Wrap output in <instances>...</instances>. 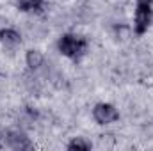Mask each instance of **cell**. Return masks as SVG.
<instances>
[{
  "label": "cell",
  "instance_id": "obj_1",
  "mask_svg": "<svg viewBox=\"0 0 153 151\" xmlns=\"http://www.w3.org/2000/svg\"><path fill=\"white\" fill-rule=\"evenodd\" d=\"M59 50L62 55L73 59V61H78L85 50H87V41L82 36H73V34H64L62 38L59 39Z\"/></svg>",
  "mask_w": 153,
  "mask_h": 151
},
{
  "label": "cell",
  "instance_id": "obj_2",
  "mask_svg": "<svg viewBox=\"0 0 153 151\" xmlns=\"http://www.w3.org/2000/svg\"><path fill=\"white\" fill-rule=\"evenodd\" d=\"M152 4H137L135 9V32L137 34H144L152 23Z\"/></svg>",
  "mask_w": 153,
  "mask_h": 151
},
{
  "label": "cell",
  "instance_id": "obj_3",
  "mask_svg": "<svg viewBox=\"0 0 153 151\" xmlns=\"http://www.w3.org/2000/svg\"><path fill=\"white\" fill-rule=\"evenodd\" d=\"M93 115L100 124H109V123H114L119 119V112L111 103H98L93 110Z\"/></svg>",
  "mask_w": 153,
  "mask_h": 151
},
{
  "label": "cell",
  "instance_id": "obj_4",
  "mask_svg": "<svg viewBox=\"0 0 153 151\" xmlns=\"http://www.w3.org/2000/svg\"><path fill=\"white\" fill-rule=\"evenodd\" d=\"M7 142H9V146L14 148V150H27V148H30L29 139H27L23 133H20V132H11L9 137H7Z\"/></svg>",
  "mask_w": 153,
  "mask_h": 151
},
{
  "label": "cell",
  "instance_id": "obj_5",
  "mask_svg": "<svg viewBox=\"0 0 153 151\" xmlns=\"http://www.w3.org/2000/svg\"><path fill=\"white\" fill-rule=\"evenodd\" d=\"M0 39H2V43L5 46H16V44H20L22 36L16 30H13V29H5V30L0 32Z\"/></svg>",
  "mask_w": 153,
  "mask_h": 151
},
{
  "label": "cell",
  "instance_id": "obj_6",
  "mask_svg": "<svg viewBox=\"0 0 153 151\" xmlns=\"http://www.w3.org/2000/svg\"><path fill=\"white\" fill-rule=\"evenodd\" d=\"M18 9L25 13H41L43 11V0H20Z\"/></svg>",
  "mask_w": 153,
  "mask_h": 151
},
{
  "label": "cell",
  "instance_id": "obj_7",
  "mask_svg": "<svg viewBox=\"0 0 153 151\" xmlns=\"http://www.w3.org/2000/svg\"><path fill=\"white\" fill-rule=\"evenodd\" d=\"M27 64H29L32 70L39 68V66L43 64V55H41V52H38V50H29V52H27Z\"/></svg>",
  "mask_w": 153,
  "mask_h": 151
},
{
  "label": "cell",
  "instance_id": "obj_8",
  "mask_svg": "<svg viewBox=\"0 0 153 151\" xmlns=\"http://www.w3.org/2000/svg\"><path fill=\"white\" fill-rule=\"evenodd\" d=\"M68 150L70 151H89L91 150V144L84 139H73L70 144H68Z\"/></svg>",
  "mask_w": 153,
  "mask_h": 151
},
{
  "label": "cell",
  "instance_id": "obj_9",
  "mask_svg": "<svg viewBox=\"0 0 153 151\" xmlns=\"http://www.w3.org/2000/svg\"><path fill=\"white\" fill-rule=\"evenodd\" d=\"M153 0H137V4H152Z\"/></svg>",
  "mask_w": 153,
  "mask_h": 151
}]
</instances>
